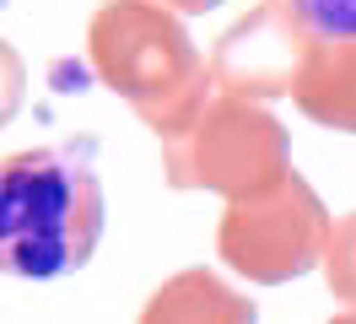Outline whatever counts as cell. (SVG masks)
<instances>
[{"label":"cell","instance_id":"obj_1","mask_svg":"<svg viewBox=\"0 0 356 324\" xmlns=\"http://www.w3.org/2000/svg\"><path fill=\"white\" fill-rule=\"evenodd\" d=\"M103 238L92 146H33L0 162V270L54 281L81 270Z\"/></svg>","mask_w":356,"mask_h":324},{"label":"cell","instance_id":"obj_2","mask_svg":"<svg viewBox=\"0 0 356 324\" xmlns=\"http://www.w3.org/2000/svg\"><path fill=\"white\" fill-rule=\"evenodd\" d=\"M297 17L308 22V33L334 43H356V0H286Z\"/></svg>","mask_w":356,"mask_h":324}]
</instances>
